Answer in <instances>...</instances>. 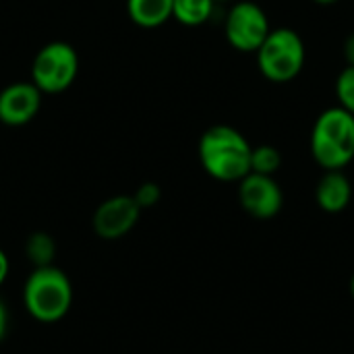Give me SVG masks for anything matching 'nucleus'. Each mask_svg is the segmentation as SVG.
Here are the masks:
<instances>
[{
	"label": "nucleus",
	"mask_w": 354,
	"mask_h": 354,
	"mask_svg": "<svg viewBox=\"0 0 354 354\" xmlns=\"http://www.w3.org/2000/svg\"><path fill=\"white\" fill-rule=\"evenodd\" d=\"M199 162L220 183H239L251 172V143L228 124L209 127L199 139Z\"/></svg>",
	"instance_id": "f257e3e1"
},
{
	"label": "nucleus",
	"mask_w": 354,
	"mask_h": 354,
	"mask_svg": "<svg viewBox=\"0 0 354 354\" xmlns=\"http://www.w3.org/2000/svg\"><path fill=\"white\" fill-rule=\"evenodd\" d=\"M23 307L39 324H56L73 307V284L68 276L52 266L33 268L23 284Z\"/></svg>",
	"instance_id": "f03ea898"
},
{
	"label": "nucleus",
	"mask_w": 354,
	"mask_h": 354,
	"mask_svg": "<svg viewBox=\"0 0 354 354\" xmlns=\"http://www.w3.org/2000/svg\"><path fill=\"white\" fill-rule=\"evenodd\" d=\"M311 156L319 168L344 170L354 160V116L340 106L324 110L311 131Z\"/></svg>",
	"instance_id": "7ed1b4c3"
},
{
	"label": "nucleus",
	"mask_w": 354,
	"mask_h": 354,
	"mask_svg": "<svg viewBox=\"0 0 354 354\" xmlns=\"http://www.w3.org/2000/svg\"><path fill=\"white\" fill-rule=\"evenodd\" d=\"M257 56L259 73L272 83H290L305 66L307 50L303 37L290 27H276L268 33Z\"/></svg>",
	"instance_id": "20e7f679"
},
{
	"label": "nucleus",
	"mask_w": 354,
	"mask_h": 354,
	"mask_svg": "<svg viewBox=\"0 0 354 354\" xmlns=\"http://www.w3.org/2000/svg\"><path fill=\"white\" fill-rule=\"evenodd\" d=\"M77 73L79 56L75 48L66 41H50L33 58L31 83L41 93H62L73 85Z\"/></svg>",
	"instance_id": "39448f33"
},
{
	"label": "nucleus",
	"mask_w": 354,
	"mask_h": 354,
	"mask_svg": "<svg viewBox=\"0 0 354 354\" xmlns=\"http://www.w3.org/2000/svg\"><path fill=\"white\" fill-rule=\"evenodd\" d=\"M270 31H272L270 19L257 2L234 0L226 12L224 19L226 41L243 54H255Z\"/></svg>",
	"instance_id": "423d86ee"
},
{
	"label": "nucleus",
	"mask_w": 354,
	"mask_h": 354,
	"mask_svg": "<svg viewBox=\"0 0 354 354\" xmlns=\"http://www.w3.org/2000/svg\"><path fill=\"white\" fill-rule=\"evenodd\" d=\"M239 201L255 220H272L284 205V193L274 176L249 172L239 180Z\"/></svg>",
	"instance_id": "0eeeda50"
},
{
	"label": "nucleus",
	"mask_w": 354,
	"mask_h": 354,
	"mask_svg": "<svg viewBox=\"0 0 354 354\" xmlns=\"http://www.w3.org/2000/svg\"><path fill=\"white\" fill-rule=\"evenodd\" d=\"M139 216L141 207L133 195H116L97 205L91 218V228L104 241H118L137 226Z\"/></svg>",
	"instance_id": "6e6552de"
},
{
	"label": "nucleus",
	"mask_w": 354,
	"mask_h": 354,
	"mask_svg": "<svg viewBox=\"0 0 354 354\" xmlns=\"http://www.w3.org/2000/svg\"><path fill=\"white\" fill-rule=\"evenodd\" d=\"M41 106V91L31 81H17L0 91V122L23 127L31 122Z\"/></svg>",
	"instance_id": "1a4fd4ad"
},
{
	"label": "nucleus",
	"mask_w": 354,
	"mask_h": 354,
	"mask_svg": "<svg viewBox=\"0 0 354 354\" xmlns=\"http://www.w3.org/2000/svg\"><path fill=\"white\" fill-rule=\"evenodd\" d=\"M353 199V185L342 170H328L315 189V201L326 214H340Z\"/></svg>",
	"instance_id": "9d476101"
},
{
	"label": "nucleus",
	"mask_w": 354,
	"mask_h": 354,
	"mask_svg": "<svg viewBox=\"0 0 354 354\" xmlns=\"http://www.w3.org/2000/svg\"><path fill=\"white\" fill-rule=\"evenodd\" d=\"M172 4L174 0H127V15L139 27L156 29L172 19Z\"/></svg>",
	"instance_id": "9b49d317"
},
{
	"label": "nucleus",
	"mask_w": 354,
	"mask_h": 354,
	"mask_svg": "<svg viewBox=\"0 0 354 354\" xmlns=\"http://www.w3.org/2000/svg\"><path fill=\"white\" fill-rule=\"evenodd\" d=\"M216 4V0H174L172 19L187 27H199L212 19Z\"/></svg>",
	"instance_id": "f8f14e48"
},
{
	"label": "nucleus",
	"mask_w": 354,
	"mask_h": 354,
	"mask_svg": "<svg viewBox=\"0 0 354 354\" xmlns=\"http://www.w3.org/2000/svg\"><path fill=\"white\" fill-rule=\"evenodd\" d=\"M25 257L33 268L52 266L56 257V243L48 232H33L25 241Z\"/></svg>",
	"instance_id": "ddd939ff"
},
{
	"label": "nucleus",
	"mask_w": 354,
	"mask_h": 354,
	"mask_svg": "<svg viewBox=\"0 0 354 354\" xmlns=\"http://www.w3.org/2000/svg\"><path fill=\"white\" fill-rule=\"evenodd\" d=\"M282 166V156L274 145H257L251 151V172L274 176Z\"/></svg>",
	"instance_id": "4468645a"
},
{
	"label": "nucleus",
	"mask_w": 354,
	"mask_h": 354,
	"mask_svg": "<svg viewBox=\"0 0 354 354\" xmlns=\"http://www.w3.org/2000/svg\"><path fill=\"white\" fill-rule=\"evenodd\" d=\"M336 100L338 106L354 116V64H346L336 79Z\"/></svg>",
	"instance_id": "2eb2a0df"
},
{
	"label": "nucleus",
	"mask_w": 354,
	"mask_h": 354,
	"mask_svg": "<svg viewBox=\"0 0 354 354\" xmlns=\"http://www.w3.org/2000/svg\"><path fill=\"white\" fill-rule=\"evenodd\" d=\"M160 197H162V191H160V187H158L156 183H143V185L135 191V195H133V199L137 201V205H139L141 209L153 207V205L160 201Z\"/></svg>",
	"instance_id": "dca6fc26"
},
{
	"label": "nucleus",
	"mask_w": 354,
	"mask_h": 354,
	"mask_svg": "<svg viewBox=\"0 0 354 354\" xmlns=\"http://www.w3.org/2000/svg\"><path fill=\"white\" fill-rule=\"evenodd\" d=\"M342 52H344V60H346V64H354V33H351V35L344 39Z\"/></svg>",
	"instance_id": "f3484780"
},
{
	"label": "nucleus",
	"mask_w": 354,
	"mask_h": 354,
	"mask_svg": "<svg viewBox=\"0 0 354 354\" xmlns=\"http://www.w3.org/2000/svg\"><path fill=\"white\" fill-rule=\"evenodd\" d=\"M8 274H10V261H8V255L0 249V286L6 282Z\"/></svg>",
	"instance_id": "a211bd4d"
},
{
	"label": "nucleus",
	"mask_w": 354,
	"mask_h": 354,
	"mask_svg": "<svg viewBox=\"0 0 354 354\" xmlns=\"http://www.w3.org/2000/svg\"><path fill=\"white\" fill-rule=\"evenodd\" d=\"M6 328H8V313H6L4 303L0 301V342H2V338L6 334Z\"/></svg>",
	"instance_id": "6ab92c4d"
},
{
	"label": "nucleus",
	"mask_w": 354,
	"mask_h": 354,
	"mask_svg": "<svg viewBox=\"0 0 354 354\" xmlns=\"http://www.w3.org/2000/svg\"><path fill=\"white\" fill-rule=\"evenodd\" d=\"M315 4H322V6H330V4H336L338 0H313Z\"/></svg>",
	"instance_id": "aec40b11"
},
{
	"label": "nucleus",
	"mask_w": 354,
	"mask_h": 354,
	"mask_svg": "<svg viewBox=\"0 0 354 354\" xmlns=\"http://www.w3.org/2000/svg\"><path fill=\"white\" fill-rule=\"evenodd\" d=\"M351 295H353V297H354V276H353V278H351Z\"/></svg>",
	"instance_id": "412c9836"
},
{
	"label": "nucleus",
	"mask_w": 354,
	"mask_h": 354,
	"mask_svg": "<svg viewBox=\"0 0 354 354\" xmlns=\"http://www.w3.org/2000/svg\"><path fill=\"white\" fill-rule=\"evenodd\" d=\"M216 2H234V0H216Z\"/></svg>",
	"instance_id": "4be33fe9"
}]
</instances>
